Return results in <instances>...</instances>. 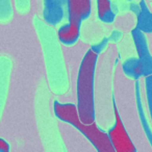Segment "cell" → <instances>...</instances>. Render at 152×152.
<instances>
[{"instance_id": "14", "label": "cell", "mask_w": 152, "mask_h": 152, "mask_svg": "<svg viewBox=\"0 0 152 152\" xmlns=\"http://www.w3.org/2000/svg\"><path fill=\"white\" fill-rule=\"evenodd\" d=\"M10 146L3 139H0V152H9Z\"/></svg>"}, {"instance_id": "2", "label": "cell", "mask_w": 152, "mask_h": 152, "mask_svg": "<svg viewBox=\"0 0 152 152\" xmlns=\"http://www.w3.org/2000/svg\"><path fill=\"white\" fill-rule=\"evenodd\" d=\"M54 114L61 121L73 125L76 129H78L95 147L99 152H114L115 148L113 146L107 132L97 126L95 122L93 124H86L80 120L78 115L77 105L73 103H59L54 102Z\"/></svg>"}, {"instance_id": "11", "label": "cell", "mask_w": 152, "mask_h": 152, "mask_svg": "<svg viewBox=\"0 0 152 152\" xmlns=\"http://www.w3.org/2000/svg\"><path fill=\"white\" fill-rule=\"evenodd\" d=\"M135 93H137V112H139V116L141 119V123H142V127L144 128L146 135L148 137V141L150 142L152 146V129L150 128V125L148 123V120L146 119L145 113L143 110V105H142L141 102V95H140V83L139 80H135Z\"/></svg>"}, {"instance_id": "5", "label": "cell", "mask_w": 152, "mask_h": 152, "mask_svg": "<svg viewBox=\"0 0 152 152\" xmlns=\"http://www.w3.org/2000/svg\"><path fill=\"white\" fill-rule=\"evenodd\" d=\"M66 9L70 21L81 23L91 15V0H67Z\"/></svg>"}, {"instance_id": "12", "label": "cell", "mask_w": 152, "mask_h": 152, "mask_svg": "<svg viewBox=\"0 0 152 152\" xmlns=\"http://www.w3.org/2000/svg\"><path fill=\"white\" fill-rule=\"evenodd\" d=\"M145 88L146 96H147V103L149 107V114L152 122V74L145 77Z\"/></svg>"}, {"instance_id": "8", "label": "cell", "mask_w": 152, "mask_h": 152, "mask_svg": "<svg viewBox=\"0 0 152 152\" xmlns=\"http://www.w3.org/2000/svg\"><path fill=\"white\" fill-rule=\"evenodd\" d=\"M135 27L146 34H152V13L148 9L145 0H141L137 13V26Z\"/></svg>"}, {"instance_id": "15", "label": "cell", "mask_w": 152, "mask_h": 152, "mask_svg": "<svg viewBox=\"0 0 152 152\" xmlns=\"http://www.w3.org/2000/svg\"><path fill=\"white\" fill-rule=\"evenodd\" d=\"M128 1H132V0H128Z\"/></svg>"}, {"instance_id": "13", "label": "cell", "mask_w": 152, "mask_h": 152, "mask_svg": "<svg viewBox=\"0 0 152 152\" xmlns=\"http://www.w3.org/2000/svg\"><path fill=\"white\" fill-rule=\"evenodd\" d=\"M106 43H107V39H104L103 41H101L100 43H97V44H95L94 46H92L91 48L93 49V50L95 51L96 53H98V54H99V53L102 52V51L104 50V48L106 47Z\"/></svg>"}, {"instance_id": "1", "label": "cell", "mask_w": 152, "mask_h": 152, "mask_svg": "<svg viewBox=\"0 0 152 152\" xmlns=\"http://www.w3.org/2000/svg\"><path fill=\"white\" fill-rule=\"evenodd\" d=\"M98 59V53L92 48L87 51L79 66L77 75V110L80 120L86 124L95 122V71Z\"/></svg>"}, {"instance_id": "9", "label": "cell", "mask_w": 152, "mask_h": 152, "mask_svg": "<svg viewBox=\"0 0 152 152\" xmlns=\"http://www.w3.org/2000/svg\"><path fill=\"white\" fill-rule=\"evenodd\" d=\"M123 72L125 75H127L129 78H132L134 80H139L143 76V66L139 57H130L126 59L122 65Z\"/></svg>"}, {"instance_id": "4", "label": "cell", "mask_w": 152, "mask_h": 152, "mask_svg": "<svg viewBox=\"0 0 152 152\" xmlns=\"http://www.w3.org/2000/svg\"><path fill=\"white\" fill-rule=\"evenodd\" d=\"M131 36L137 52V57L143 66V76L146 77L152 74V55L148 46L146 34L137 27L131 30Z\"/></svg>"}, {"instance_id": "7", "label": "cell", "mask_w": 152, "mask_h": 152, "mask_svg": "<svg viewBox=\"0 0 152 152\" xmlns=\"http://www.w3.org/2000/svg\"><path fill=\"white\" fill-rule=\"evenodd\" d=\"M80 24L79 22L70 21L67 24H64L57 30L58 40L64 45H73L75 44L80 36Z\"/></svg>"}, {"instance_id": "10", "label": "cell", "mask_w": 152, "mask_h": 152, "mask_svg": "<svg viewBox=\"0 0 152 152\" xmlns=\"http://www.w3.org/2000/svg\"><path fill=\"white\" fill-rule=\"evenodd\" d=\"M98 18L104 23H112L116 18V10L110 0H97Z\"/></svg>"}, {"instance_id": "3", "label": "cell", "mask_w": 152, "mask_h": 152, "mask_svg": "<svg viewBox=\"0 0 152 152\" xmlns=\"http://www.w3.org/2000/svg\"><path fill=\"white\" fill-rule=\"evenodd\" d=\"M113 106H114V114H115V124L112 128L108 130V137L110 139L113 146L115 148V151L117 152H135L134 145L131 141L128 132L124 127L122 122V119L118 112V108L116 105V100L113 96Z\"/></svg>"}, {"instance_id": "6", "label": "cell", "mask_w": 152, "mask_h": 152, "mask_svg": "<svg viewBox=\"0 0 152 152\" xmlns=\"http://www.w3.org/2000/svg\"><path fill=\"white\" fill-rule=\"evenodd\" d=\"M67 0H44V20L51 25H56L64 17Z\"/></svg>"}]
</instances>
